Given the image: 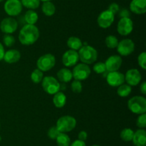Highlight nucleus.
<instances>
[{"label":"nucleus","instance_id":"nucleus-2","mask_svg":"<svg viewBox=\"0 0 146 146\" xmlns=\"http://www.w3.org/2000/svg\"><path fill=\"white\" fill-rule=\"evenodd\" d=\"M78 57L82 63L91 64L98 59V52L94 47L90 45H84L78 50Z\"/></svg>","mask_w":146,"mask_h":146},{"label":"nucleus","instance_id":"nucleus-13","mask_svg":"<svg viewBox=\"0 0 146 146\" xmlns=\"http://www.w3.org/2000/svg\"><path fill=\"white\" fill-rule=\"evenodd\" d=\"M107 83L111 87H119L125 82V77L123 73L119 71L109 72L106 76Z\"/></svg>","mask_w":146,"mask_h":146},{"label":"nucleus","instance_id":"nucleus-25","mask_svg":"<svg viewBox=\"0 0 146 146\" xmlns=\"http://www.w3.org/2000/svg\"><path fill=\"white\" fill-rule=\"evenodd\" d=\"M56 140L58 146H70L71 145V139L66 133H60Z\"/></svg>","mask_w":146,"mask_h":146},{"label":"nucleus","instance_id":"nucleus-8","mask_svg":"<svg viewBox=\"0 0 146 146\" xmlns=\"http://www.w3.org/2000/svg\"><path fill=\"white\" fill-rule=\"evenodd\" d=\"M23 6L20 0H7L4 5L5 12L11 17H15L21 14Z\"/></svg>","mask_w":146,"mask_h":146},{"label":"nucleus","instance_id":"nucleus-9","mask_svg":"<svg viewBox=\"0 0 146 146\" xmlns=\"http://www.w3.org/2000/svg\"><path fill=\"white\" fill-rule=\"evenodd\" d=\"M116 49L120 55L127 57L135 50V43L131 39H123L118 42Z\"/></svg>","mask_w":146,"mask_h":146},{"label":"nucleus","instance_id":"nucleus-36","mask_svg":"<svg viewBox=\"0 0 146 146\" xmlns=\"http://www.w3.org/2000/svg\"><path fill=\"white\" fill-rule=\"evenodd\" d=\"M138 65L143 69V70H146V52H143L138 55Z\"/></svg>","mask_w":146,"mask_h":146},{"label":"nucleus","instance_id":"nucleus-12","mask_svg":"<svg viewBox=\"0 0 146 146\" xmlns=\"http://www.w3.org/2000/svg\"><path fill=\"white\" fill-rule=\"evenodd\" d=\"M133 30V22L131 18H121L117 24V31L121 36H128Z\"/></svg>","mask_w":146,"mask_h":146},{"label":"nucleus","instance_id":"nucleus-4","mask_svg":"<svg viewBox=\"0 0 146 146\" xmlns=\"http://www.w3.org/2000/svg\"><path fill=\"white\" fill-rule=\"evenodd\" d=\"M76 125V120L71 115H64L58 119L56 127L60 133H66L74 130Z\"/></svg>","mask_w":146,"mask_h":146},{"label":"nucleus","instance_id":"nucleus-30","mask_svg":"<svg viewBox=\"0 0 146 146\" xmlns=\"http://www.w3.org/2000/svg\"><path fill=\"white\" fill-rule=\"evenodd\" d=\"M44 78V73L42 71L38 70V68L35 69L31 74V80L35 84H38L41 82Z\"/></svg>","mask_w":146,"mask_h":146},{"label":"nucleus","instance_id":"nucleus-15","mask_svg":"<svg viewBox=\"0 0 146 146\" xmlns=\"http://www.w3.org/2000/svg\"><path fill=\"white\" fill-rule=\"evenodd\" d=\"M125 77V81L130 86H137L141 83L142 80V75L139 70L137 69H130L126 72Z\"/></svg>","mask_w":146,"mask_h":146},{"label":"nucleus","instance_id":"nucleus-35","mask_svg":"<svg viewBox=\"0 0 146 146\" xmlns=\"http://www.w3.org/2000/svg\"><path fill=\"white\" fill-rule=\"evenodd\" d=\"M136 125L140 129H144L146 127V114L139 115L136 121Z\"/></svg>","mask_w":146,"mask_h":146},{"label":"nucleus","instance_id":"nucleus-1","mask_svg":"<svg viewBox=\"0 0 146 146\" xmlns=\"http://www.w3.org/2000/svg\"><path fill=\"white\" fill-rule=\"evenodd\" d=\"M40 32L38 27L33 24H25L19 34V40L21 44L29 46L34 44L39 38Z\"/></svg>","mask_w":146,"mask_h":146},{"label":"nucleus","instance_id":"nucleus-42","mask_svg":"<svg viewBox=\"0 0 146 146\" xmlns=\"http://www.w3.org/2000/svg\"><path fill=\"white\" fill-rule=\"evenodd\" d=\"M4 53H5V50H4V46L0 42V61H1L3 58H4Z\"/></svg>","mask_w":146,"mask_h":146},{"label":"nucleus","instance_id":"nucleus-5","mask_svg":"<svg viewBox=\"0 0 146 146\" xmlns=\"http://www.w3.org/2000/svg\"><path fill=\"white\" fill-rule=\"evenodd\" d=\"M42 88L47 94H53L58 92L61 88L60 83L55 77L52 76H46L44 77L41 81Z\"/></svg>","mask_w":146,"mask_h":146},{"label":"nucleus","instance_id":"nucleus-14","mask_svg":"<svg viewBox=\"0 0 146 146\" xmlns=\"http://www.w3.org/2000/svg\"><path fill=\"white\" fill-rule=\"evenodd\" d=\"M79 60L78 53L77 51L68 50L64 53L62 56V62L65 67H70L78 64Z\"/></svg>","mask_w":146,"mask_h":146},{"label":"nucleus","instance_id":"nucleus-10","mask_svg":"<svg viewBox=\"0 0 146 146\" xmlns=\"http://www.w3.org/2000/svg\"><path fill=\"white\" fill-rule=\"evenodd\" d=\"M115 20V15L109 10H104L98 15L97 22L102 29H107L111 27Z\"/></svg>","mask_w":146,"mask_h":146},{"label":"nucleus","instance_id":"nucleus-3","mask_svg":"<svg viewBox=\"0 0 146 146\" xmlns=\"http://www.w3.org/2000/svg\"><path fill=\"white\" fill-rule=\"evenodd\" d=\"M128 108L131 113L141 115L146 113V99L143 96L136 95L128 101Z\"/></svg>","mask_w":146,"mask_h":146},{"label":"nucleus","instance_id":"nucleus-37","mask_svg":"<svg viewBox=\"0 0 146 146\" xmlns=\"http://www.w3.org/2000/svg\"><path fill=\"white\" fill-rule=\"evenodd\" d=\"M118 14H119L120 18H130L131 17V11L128 9L125 8L120 9Z\"/></svg>","mask_w":146,"mask_h":146},{"label":"nucleus","instance_id":"nucleus-17","mask_svg":"<svg viewBox=\"0 0 146 146\" xmlns=\"http://www.w3.org/2000/svg\"><path fill=\"white\" fill-rule=\"evenodd\" d=\"M130 10L136 14H143L146 11V0H132Z\"/></svg>","mask_w":146,"mask_h":146},{"label":"nucleus","instance_id":"nucleus-43","mask_svg":"<svg viewBox=\"0 0 146 146\" xmlns=\"http://www.w3.org/2000/svg\"><path fill=\"white\" fill-rule=\"evenodd\" d=\"M40 1H43V2H45V1H51V0H40Z\"/></svg>","mask_w":146,"mask_h":146},{"label":"nucleus","instance_id":"nucleus-28","mask_svg":"<svg viewBox=\"0 0 146 146\" xmlns=\"http://www.w3.org/2000/svg\"><path fill=\"white\" fill-rule=\"evenodd\" d=\"M40 0H21L23 7L31 10L38 8L40 5Z\"/></svg>","mask_w":146,"mask_h":146},{"label":"nucleus","instance_id":"nucleus-38","mask_svg":"<svg viewBox=\"0 0 146 146\" xmlns=\"http://www.w3.org/2000/svg\"><path fill=\"white\" fill-rule=\"evenodd\" d=\"M108 10H109V11H111L114 15H115V14H116L117 13H118V11H119L120 7L118 4H116V3H112V4H110L109 7H108Z\"/></svg>","mask_w":146,"mask_h":146},{"label":"nucleus","instance_id":"nucleus-26","mask_svg":"<svg viewBox=\"0 0 146 146\" xmlns=\"http://www.w3.org/2000/svg\"><path fill=\"white\" fill-rule=\"evenodd\" d=\"M132 92V87L128 84H122L118 87V90H117V94L121 97H126Z\"/></svg>","mask_w":146,"mask_h":146},{"label":"nucleus","instance_id":"nucleus-21","mask_svg":"<svg viewBox=\"0 0 146 146\" xmlns=\"http://www.w3.org/2000/svg\"><path fill=\"white\" fill-rule=\"evenodd\" d=\"M53 103L57 108H62L66 103V96L64 92L58 91L54 94Z\"/></svg>","mask_w":146,"mask_h":146},{"label":"nucleus","instance_id":"nucleus-31","mask_svg":"<svg viewBox=\"0 0 146 146\" xmlns=\"http://www.w3.org/2000/svg\"><path fill=\"white\" fill-rule=\"evenodd\" d=\"M93 70L96 74H104L106 72H107L105 63L102 62H98L95 63L93 67Z\"/></svg>","mask_w":146,"mask_h":146},{"label":"nucleus","instance_id":"nucleus-27","mask_svg":"<svg viewBox=\"0 0 146 146\" xmlns=\"http://www.w3.org/2000/svg\"><path fill=\"white\" fill-rule=\"evenodd\" d=\"M118 38L114 35H108L105 39V44L108 48L115 49L118 46Z\"/></svg>","mask_w":146,"mask_h":146},{"label":"nucleus","instance_id":"nucleus-24","mask_svg":"<svg viewBox=\"0 0 146 146\" xmlns=\"http://www.w3.org/2000/svg\"><path fill=\"white\" fill-rule=\"evenodd\" d=\"M42 12L47 17H51L56 12V7L51 1H45L41 6Z\"/></svg>","mask_w":146,"mask_h":146},{"label":"nucleus","instance_id":"nucleus-23","mask_svg":"<svg viewBox=\"0 0 146 146\" xmlns=\"http://www.w3.org/2000/svg\"><path fill=\"white\" fill-rule=\"evenodd\" d=\"M24 19L25 22L27 24H33L35 25L36 23L38 21V14L34 10L29 9L25 13L24 16Z\"/></svg>","mask_w":146,"mask_h":146},{"label":"nucleus","instance_id":"nucleus-32","mask_svg":"<svg viewBox=\"0 0 146 146\" xmlns=\"http://www.w3.org/2000/svg\"><path fill=\"white\" fill-rule=\"evenodd\" d=\"M15 42V37L11 34H5L3 37V42L7 47H10L14 45Z\"/></svg>","mask_w":146,"mask_h":146},{"label":"nucleus","instance_id":"nucleus-44","mask_svg":"<svg viewBox=\"0 0 146 146\" xmlns=\"http://www.w3.org/2000/svg\"><path fill=\"white\" fill-rule=\"evenodd\" d=\"M92 146H100V145H92Z\"/></svg>","mask_w":146,"mask_h":146},{"label":"nucleus","instance_id":"nucleus-47","mask_svg":"<svg viewBox=\"0 0 146 146\" xmlns=\"http://www.w3.org/2000/svg\"><path fill=\"white\" fill-rule=\"evenodd\" d=\"M0 127H1V123H0Z\"/></svg>","mask_w":146,"mask_h":146},{"label":"nucleus","instance_id":"nucleus-39","mask_svg":"<svg viewBox=\"0 0 146 146\" xmlns=\"http://www.w3.org/2000/svg\"><path fill=\"white\" fill-rule=\"evenodd\" d=\"M78 140H82V141H85L87 139V137H88V134H87L86 132L84 131V130H81V131L79 132V133H78Z\"/></svg>","mask_w":146,"mask_h":146},{"label":"nucleus","instance_id":"nucleus-34","mask_svg":"<svg viewBox=\"0 0 146 146\" xmlns=\"http://www.w3.org/2000/svg\"><path fill=\"white\" fill-rule=\"evenodd\" d=\"M60 132L58 130V128L56 127V126H53V127H50L48 130V133H47V135L51 140H56V138L57 137V136L59 135Z\"/></svg>","mask_w":146,"mask_h":146},{"label":"nucleus","instance_id":"nucleus-46","mask_svg":"<svg viewBox=\"0 0 146 146\" xmlns=\"http://www.w3.org/2000/svg\"><path fill=\"white\" fill-rule=\"evenodd\" d=\"M4 1V0H0V2H1V1Z\"/></svg>","mask_w":146,"mask_h":146},{"label":"nucleus","instance_id":"nucleus-7","mask_svg":"<svg viewBox=\"0 0 146 146\" xmlns=\"http://www.w3.org/2000/svg\"><path fill=\"white\" fill-rule=\"evenodd\" d=\"M91 70L89 66L84 63L76 64L72 71L73 78L78 81H84L88 79L91 75Z\"/></svg>","mask_w":146,"mask_h":146},{"label":"nucleus","instance_id":"nucleus-45","mask_svg":"<svg viewBox=\"0 0 146 146\" xmlns=\"http://www.w3.org/2000/svg\"><path fill=\"white\" fill-rule=\"evenodd\" d=\"M1 137L0 136V142H1Z\"/></svg>","mask_w":146,"mask_h":146},{"label":"nucleus","instance_id":"nucleus-11","mask_svg":"<svg viewBox=\"0 0 146 146\" xmlns=\"http://www.w3.org/2000/svg\"><path fill=\"white\" fill-rule=\"evenodd\" d=\"M18 22L13 17H7L1 20L0 23V29L4 34H11L17 31Z\"/></svg>","mask_w":146,"mask_h":146},{"label":"nucleus","instance_id":"nucleus-33","mask_svg":"<svg viewBox=\"0 0 146 146\" xmlns=\"http://www.w3.org/2000/svg\"><path fill=\"white\" fill-rule=\"evenodd\" d=\"M71 88L74 92L75 93H80L81 92L83 89L82 84H81V81H78V80H74V81L71 82Z\"/></svg>","mask_w":146,"mask_h":146},{"label":"nucleus","instance_id":"nucleus-40","mask_svg":"<svg viewBox=\"0 0 146 146\" xmlns=\"http://www.w3.org/2000/svg\"><path fill=\"white\" fill-rule=\"evenodd\" d=\"M70 146H86V145L85 142L78 139V140H74L72 143H71Z\"/></svg>","mask_w":146,"mask_h":146},{"label":"nucleus","instance_id":"nucleus-19","mask_svg":"<svg viewBox=\"0 0 146 146\" xmlns=\"http://www.w3.org/2000/svg\"><path fill=\"white\" fill-rule=\"evenodd\" d=\"M133 143L135 146H145L146 131L144 129H138L134 132Z\"/></svg>","mask_w":146,"mask_h":146},{"label":"nucleus","instance_id":"nucleus-18","mask_svg":"<svg viewBox=\"0 0 146 146\" xmlns=\"http://www.w3.org/2000/svg\"><path fill=\"white\" fill-rule=\"evenodd\" d=\"M20 59H21L20 52L17 50L12 49V50H9L5 52L3 60L8 64H14V63H17V62L19 61Z\"/></svg>","mask_w":146,"mask_h":146},{"label":"nucleus","instance_id":"nucleus-6","mask_svg":"<svg viewBox=\"0 0 146 146\" xmlns=\"http://www.w3.org/2000/svg\"><path fill=\"white\" fill-rule=\"evenodd\" d=\"M56 64V58L52 54H45L41 55L36 61V67L41 71L48 72Z\"/></svg>","mask_w":146,"mask_h":146},{"label":"nucleus","instance_id":"nucleus-20","mask_svg":"<svg viewBox=\"0 0 146 146\" xmlns=\"http://www.w3.org/2000/svg\"><path fill=\"white\" fill-rule=\"evenodd\" d=\"M57 77L60 82L65 83L71 81L73 78L72 72L66 67L61 68L57 72Z\"/></svg>","mask_w":146,"mask_h":146},{"label":"nucleus","instance_id":"nucleus-29","mask_svg":"<svg viewBox=\"0 0 146 146\" xmlns=\"http://www.w3.org/2000/svg\"><path fill=\"white\" fill-rule=\"evenodd\" d=\"M134 131L131 128H124L123 130H121V138L122 139L123 141L129 142L132 141L133 137Z\"/></svg>","mask_w":146,"mask_h":146},{"label":"nucleus","instance_id":"nucleus-16","mask_svg":"<svg viewBox=\"0 0 146 146\" xmlns=\"http://www.w3.org/2000/svg\"><path fill=\"white\" fill-rule=\"evenodd\" d=\"M122 57L120 55L114 54V55L110 56L104 63L106 67V71L109 72L118 71L122 65Z\"/></svg>","mask_w":146,"mask_h":146},{"label":"nucleus","instance_id":"nucleus-41","mask_svg":"<svg viewBox=\"0 0 146 146\" xmlns=\"http://www.w3.org/2000/svg\"><path fill=\"white\" fill-rule=\"evenodd\" d=\"M140 90H141V93L144 95L146 94V82H143L140 86Z\"/></svg>","mask_w":146,"mask_h":146},{"label":"nucleus","instance_id":"nucleus-22","mask_svg":"<svg viewBox=\"0 0 146 146\" xmlns=\"http://www.w3.org/2000/svg\"><path fill=\"white\" fill-rule=\"evenodd\" d=\"M66 44L70 50H75V51H78L83 46V43L81 39L77 37H74V36L70 37L68 39Z\"/></svg>","mask_w":146,"mask_h":146}]
</instances>
